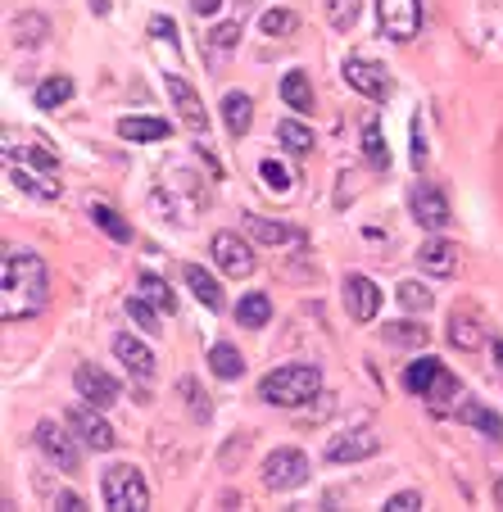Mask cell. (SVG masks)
<instances>
[{
    "instance_id": "10",
    "label": "cell",
    "mask_w": 503,
    "mask_h": 512,
    "mask_svg": "<svg viewBox=\"0 0 503 512\" xmlns=\"http://www.w3.org/2000/svg\"><path fill=\"white\" fill-rule=\"evenodd\" d=\"M408 209H413V218L426 232H440V227L449 223V200L436 182H417L413 191H408Z\"/></svg>"
},
{
    "instance_id": "38",
    "label": "cell",
    "mask_w": 503,
    "mask_h": 512,
    "mask_svg": "<svg viewBox=\"0 0 503 512\" xmlns=\"http://www.w3.org/2000/svg\"><path fill=\"white\" fill-rule=\"evenodd\" d=\"M10 182L23 186L28 195H37V200H59V182H37V177L23 173V168H10Z\"/></svg>"
},
{
    "instance_id": "34",
    "label": "cell",
    "mask_w": 503,
    "mask_h": 512,
    "mask_svg": "<svg viewBox=\"0 0 503 512\" xmlns=\"http://www.w3.org/2000/svg\"><path fill=\"white\" fill-rule=\"evenodd\" d=\"M127 318H132L136 327L146 331V336H155V331H164V327H159V318H164V313H159L150 300H141V295H132V300H127Z\"/></svg>"
},
{
    "instance_id": "29",
    "label": "cell",
    "mask_w": 503,
    "mask_h": 512,
    "mask_svg": "<svg viewBox=\"0 0 503 512\" xmlns=\"http://www.w3.org/2000/svg\"><path fill=\"white\" fill-rule=\"evenodd\" d=\"M141 300H150L159 313H177V295H173V286H168L164 277H155V272H146V277H141Z\"/></svg>"
},
{
    "instance_id": "23",
    "label": "cell",
    "mask_w": 503,
    "mask_h": 512,
    "mask_svg": "<svg viewBox=\"0 0 503 512\" xmlns=\"http://www.w3.org/2000/svg\"><path fill=\"white\" fill-rule=\"evenodd\" d=\"M209 372H213L218 381H236V377H245V358H241V349L227 345V340H223V345H213V349H209Z\"/></svg>"
},
{
    "instance_id": "22",
    "label": "cell",
    "mask_w": 503,
    "mask_h": 512,
    "mask_svg": "<svg viewBox=\"0 0 503 512\" xmlns=\"http://www.w3.org/2000/svg\"><path fill=\"white\" fill-rule=\"evenodd\" d=\"M223 123H227V132H232V136H245V132H250V123H254V100L245 96V91H227V96H223Z\"/></svg>"
},
{
    "instance_id": "44",
    "label": "cell",
    "mask_w": 503,
    "mask_h": 512,
    "mask_svg": "<svg viewBox=\"0 0 503 512\" xmlns=\"http://www.w3.org/2000/svg\"><path fill=\"white\" fill-rule=\"evenodd\" d=\"M413 164L417 168L426 164V141H422V127H417V123H413Z\"/></svg>"
},
{
    "instance_id": "40",
    "label": "cell",
    "mask_w": 503,
    "mask_h": 512,
    "mask_svg": "<svg viewBox=\"0 0 503 512\" xmlns=\"http://www.w3.org/2000/svg\"><path fill=\"white\" fill-rule=\"evenodd\" d=\"M386 508L390 512H413V508H422V494H417V490H399V494H390Z\"/></svg>"
},
{
    "instance_id": "32",
    "label": "cell",
    "mask_w": 503,
    "mask_h": 512,
    "mask_svg": "<svg viewBox=\"0 0 503 512\" xmlns=\"http://www.w3.org/2000/svg\"><path fill=\"white\" fill-rule=\"evenodd\" d=\"M277 141L291 150V155H309L313 150V132L304 123H295V118H286V123H277Z\"/></svg>"
},
{
    "instance_id": "15",
    "label": "cell",
    "mask_w": 503,
    "mask_h": 512,
    "mask_svg": "<svg viewBox=\"0 0 503 512\" xmlns=\"http://www.w3.org/2000/svg\"><path fill=\"white\" fill-rule=\"evenodd\" d=\"M164 87H168V96H173V105H177V114H182V123L191 127V132H200V136H204V127H209V114H204L200 96L191 91V82L177 78V73H168Z\"/></svg>"
},
{
    "instance_id": "9",
    "label": "cell",
    "mask_w": 503,
    "mask_h": 512,
    "mask_svg": "<svg viewBox=\"0 0 503 512\" xmlns=\"http://www.w3.org/2000/svg\"><path fill=\"white\" fill-rule=\"evenodd\" d=\"M345 82L358 91V96H368V100H390V73L381 64H372V59L363 55H349L345 59Z\"/></svg>"
},
{
    "instance_id": "39",
    "label": "cell",
    "mask_w": 503,
    "mask_h": 512,
    "mask_svg": "<svg viewBox=\"0 0 503 512\" xmlns=\"http://www.w3.org/2000/svg\"><path fill=\"white\" fill-rule=\"evenodd\" d=\"M399 304H404L408 313H426L431 309V290H426L422 281H404V286H399Z\"/></svg>"
},
{
    "instance_id": "2",
    "label": "cell",
    "mask_w": 503,
    "mask_h": 512,
    "mask_svg": "<svg viewBox=\"0 0 503 512\" xmlns=\"http://www.w3.org/2000/svg\"><path fill=\"white\" fill-rule=\"evenodd\" d=\"M318 390H322L318 363H281V368H272L268 377L259 381V399L263 404H277V408H300V404H309Z\"/></svg>"
},
{
    "instance_id": "25",
    "label": "cell",
    "mask_w": 503,
    "mask_h": 512,
    "mask_svg": "<svg viewBox=\"0 0 503 512\" xmlns=\"http://www.w3.org/2000/svg\"><path fill=\"white\" fill-rule=\"evenodd\" d=\"M363 155L372 168L386 173L390 168V150H386V132H381V118H363Z\"/></svg>"
},
{
    "instance_id": "27",
    "label": "cell",
    "mask_w": 503,
    "mask_h": 512,
    "mask_svg": "<svg viewBox=\"0 0 503 512\" xmlns=\"http://www.w3.org/2000/svg\"><path fill=\"white\" fill-rule=\"evenodd\" d=\"M485 336H490V331H485L472 313H458V318L449 322V345H458V349H481Z\"/></svg>"
},
{
    "instance_id": "16",
    "label": "cell",
    "mask_w": 503,
    "mask_h": 512,
    "mask_svg": "<svg viewBox=\"0 0 503 512\" xmlns=\"http://www.w3.org/2000/svg\"><path fill=\"white\" fill-rule=\"evenodd\" d=\"M114 354H118V363H123V368L132 372L136 381H150V377H155V354H150V349L141 345L136 336L118 331V336H114Z\"/></svg>"
},
{
    "instance_id": "8",
    "label": "cell",
    "mask_w": 503,
    "mask_h": 512,
    "mask_svg": "<svg viewBox=\"0 0 503 512\" xmlns=\"http://www.w3.org/2000/svg\"><path fill=\"white\" fill-rule=\"evenodd\" d=\"M68 426L78 431V440L87 449H96V454H109V449L118 445V435H114V426L100 417V408L96 404H82V408H73L68 413Z\"/></svg>"
},
{
    "instance_id": "17",
    "label": "cell",
    "mask_w": 503,
    "mask_h": 512,
    "mask_svg": "<svg viewBox=\"0 0 503 512\" xmlns=\"http://www.w3.org/2000/svg\"><path fill=\"white\" fill-rule=\"evenodd\" d=\"M245 232L263 245H304L300 227H286V223H272V218H259V213H245Z\"/></svg>"
},
{
    "instance_id": "13",
    "label": "cell",
    "mask_w": 503,
    "mask_h": 512,
    "mask_svg": "<svg viewBox=\"0 0 503 512\" xmlns=\"http://www.w3.org/2000/svg\"><path fill=\"white\" fill-rule=\"evenodd\" d=\"M73 386H78V395L87 399V404H96V408H109V404H118V381L109 377V372H100L96 363H82L78 372H73Z\"/></svg>"
},
{
    "instance_id": "7",
    "label": "cell",
    "mask_w": 503,
    "mask_h": 512,
    "mask_svg": "<svg viewBox=\"0 0 503 512\" xmlns=\"http://www.w3.org/2000/svg\"><path fill=\"white\" fill-rule=\"evenodd\" d=\"M32 440H37L41 458H46V463H55L59 472H78V467H82V449L73 445V435H68L64 426H55V422H37Z\"/></svg>"
},
{
    "instance_id": "11",
    "label": "cell",
    "mask_w": 503,
    "mask_h": 512,
    "mask_svg": "<svg viewBox=\"0 0 503 512\" xmlns=\"http://www.w3.org/2000/svg\"><path fill=\"white\" fill-rule=\"evenodd\" d=\"M209 254H213V263L227 272V277H250L254 272V250H250V241H241L236 232H218L209 241Z\"/></svg>"
},
{
    "instance_id": "36",
    "label": "cell",
    "mask_w": 503,
    "mask_h": 512,
    "mask_svg": "<svg viewBox=\"0 0 503 512\" xmlns=\"http://www.w3.org/2000/svg\"><path fill=\"white\" fill-rule=\"evenodd\" d=\"M381 336H386L390 345H408V349L426 345V327H413V322H386V327H381Z\"/></svg>"
},
{
    "instance_id": "31",
    "label": "cell",
    "mask_w": 503,
    "mask_h": 512,
    "mask_svg": "<svg viewBox=\"0 0 503 512\" xmlns=\"http://www.w3.org/2000/svg\"><path fill=\"white\" fill-rule=\"evenodd\" d=\"M91 223H96V227H100V232H105V236H114V241H123V245L132 241V227H127L123 218H118V213L109 209V204H100V200L91 204Z\"/></svg>"
},
{
    "instance_id": "1",
    "label": "cell",
    "mask_w": 503,
    "mask_h": 512,
    "mask_svg": "<svg viewBox=\"0 0 503 512\" xmlns=\"http://www.w3.org/2000/svg\"><path fill=\"white\" fill-rule=\"evenodd\" d=\"M50 300V277H46V259L28 245H5L0 259V318L5 322H23L37 318Z\"/></svg>"
},
{
    "instance_id": "26",
    "label": "cell",
    "mask_w": 503,
    "mask_h": 512,
    "mask_svg": "<svg viewBox=\"0 0 503 512\" xmlns=\"http://www.w3.org/2000/svg\"><path fill=\"white\" fill-rule=\"evenodd\" d=\"M32 100H37V109H59L73 100V78H64V73H55V78L37 82V91H32Z\"/></svg>"
},
{
    "instance_id": "18",
    "label": "cell",
    "mask_w": 503,
    "mask_h": 512,
    "mask_svg": "<svg viewBox=\"0 0 503 512\" xmlns=\"http://www.w3.org/2000/svg\"><path fill=\"white\" fill-rule=\"evenodd\" d=\"M417 263H422L426 272H436V277H454V268H458L454 241H445V236H431V241L417 250Z\"/></svg>"
},
{
    "instance_id": "33",
    "label": "cell",
    "mask_w": 503,
    "mask_h": 512,
    "mask_svg": "<svg viewBox=\"0 0 503 512\" xmlns=\"http://www.w3.org/2000/svg\"><path fill=\"white\" fill-rule=\"evenodd\" d=\"M259 177H263V186H268L272 195H286V191L295 186V173L281 164V159H263V164H259Z\"/></svg>"
},
{
    "instance_id": "30",
    "label": "cell",
    "mask_w": 503,
    "mask_h": 512,
    "mask_svg": "<svg viewBox=\"0 0 503 512\" xmlns=\"http://www.w3.org/2000/svg\"><path fill=\"white\" fill-rule=\"evenodd\" d=\"M10 32H14V41H19V46H28V50H37L41 41H46V19H41V14H19V19L10 23Z\"/></svg>"
},
{
    "instance_id": "42",
    "label": "cell",
    "mask_w": 503,
    "mask_h": 512,
    "mask_svg": "<svg viewBox=\"0 0 503 512\" xmlns=\"http://www.w3.org/2000/svg\"><path fill=\"white\" fill-rule=\"evenodd\" d=\"M150 32H155V37H164V41H177V23L173 19H150Z\"/></svg>"
},
{
    "instance_id": "4",
    "label": "cell",
    "mask_w": 503,
    "mask_h": 512,
    "mask_svg": "<svg viewBox=\"0 0 503 512\" xmlns=\"http://www.w3.org/2000/svg\"><path fill=\"white\" fill-rule=\"evenodd\" d=\"M100 499L114 512H146L150 508V485L132 463H114L100 476Z\"/></svg>"
},
{
    "instance_id": "43",
    "label": "cell",
    "mask_w": 503,
    "mask_h": 512,
    "mask_svg": "<svg viewBox=\"0 0 503 512\" xmlns=\"http://www.w3.org/2000/svg\"><path fill=\"white\" fill-rule=\"evenodd\" d=\"M55 508H64V512H78V508H82V499H78V494H73V490H59V494H55Z\"/></svg>"
},
{
    "instance_id": "45",
    "label": "cell",
    "mask_w": 503,
    "mask_h": 512,
    "mask_svg": "<svg viewBox=\"0 0 503 512\" xmlns=\"http://www.w3.org/2000/svg\"><path fill=\"white\" fill-rule=\"evenodd\" d=\"M191 10L200 14V19H209V14H218V10H223V0H191Z\"/></svg>"
},
{
    "instance_id": "28",
    "label": "cell",
    "mask_w": 503,
    "mask_h": 512,
    "mask_svg": "<svg viewBox=\"0 0 503 512\" xmlns=\"http://www.w3.org/2000/svg\"><path fill=\"white\" fill-rule=\"evenodd\" d=\"M268 318H272V300L263 290H250V295L236 304V322H241V327H263Z\"/></svg>"
},
{
    "instance_id": "24",
    "label": "cell",
    "mask_w": 503,
    "mask_h": 512,
    "mask_svg": "<svg viewBox=\"0 0 503 512\" xmlns=\"http://www.w3.org/2000/svg\"><path fill=\"white\" fill-rule=\"evenodd\" d=\"M281 100H286L295 114H309L313 109V87H309V78H304L300 68H291V73L281 78Z\"/></svg>"
},
{
    "instance_id": "5",
    "label": "cell",
    "mask_w": 503,
    "mask_h": 512,
    "mask_svg": "<svg viewBox=\"0 0 503 512\" xmlns=\"http://www.w3.org/2000/svg\"><path fill=\"white\" fill-rule=\"evenodd\" d=\"M263 485L277 494L309 485V458H304L300 449H272V454L263 458Z\"/></svg>"
},
{
    "instance_id": "41",
    "label": "cell",
    "mask_w": 503,
    "mask_h": 512,
    "mask_svg": "<svg viewBox=\"0 0 503 512\" xmlns=\"http://www.w3.org/2000/svg\"><path fill=\"white\" fill-rule=\"evenodd\" d=\"M241 41V23H223V28H213V46L218 50H232Z\"/></svg>"
},
{
    "instance_id": "14",
    "label": "cell",
    "mask_w": 503,
    "mask_h": 512,
    "mask_svg": "<svg viewBox=\"0 0 503 512\" xmlns=\"http://www.w3.org/2000/svg\"><path fill=\"white\" fill-rule=\"evenodd\" d=\"M377 449H381V435H372L368 426H358V431H345L331 440L327 463H363V458H372Z\"/></svg>"
},
{
    "instance_id": "35",
    "label": "cell",
    "mask_w": 503,
    "mask_h": 512,
    "mask_svg": "<svg viewBox=\"0 0 503 512\" xmlns=\"http://www.w3.org/2000/svg\"><path fill=\"white\" fill-rule=\"evenodd\" d=\"M322 10H327V23L336 32H349L358 23V0H322Z\"/></svg>"
},
{
    "instance_id": "46",
    "label": "cell",
    "mask_w": 503,
    "mask_h": 512,
    "mask_svg": "<svg viewBox=\"0 0 503 512\" xmlns=\"http://www.w3.org/2000/svg\"><path fill=\"white\" fill-rule=\"evenodd\" d=\"M494 503H499V508H503V476H499V481H494Z\"/></svg>"
},
{
    "instance_id": "3",
    "label": "cell",
    "mask_w": 503,
    "mask_h": 512,
    "mask_svg": "<svg viewBox=\"0 0 503 512\" xmlns=\"http://www.w3.org/2000/svg\"><path fill=\"white\" fill-rule=\"evenodd\" d=\"M404 390L408 395H417V399H426V408L431 413H449L454 408V399L463 395V386H458V377L440 363V358H413L404 368Z\"/></svg>"
},
{
    "instance_id": "37",
    "label": "cell",
    "mask_w": 503,
    "mask_h": 512,
    "mask_svg": "<svg viewBox=\"0 0 503 512\" xmlns=\"http://www.w3.org/2000/svg\"><path fill=\"white\" fill-rule=\"evenodd\" d=\"M259 28L268 32V37H291L295 28H300V14H291V10H268L259 19Z\"/></svg>"
},
{
    "instance_id": "21",
    "label": "cell",
    "mask_w": 503,
    "mask_h": 512,
    "mask_svg": "<svg viewBox=\"0 0 503 512\" xmlns=\"http://www.w3.org/2000/svg\"><path fill=\"white\" fill-rule=\"evenodd\" d=\"M118 136L123 141H168L173 123L168 118H118Z\"/></svg>"
},
{
    "instance_id": "12",
    "label": "cell",
    "mask_w": 503,
    "mask_h": 512,
    "mask_svg": "<svg viewBox=\"0 0 503 512\" xmlns=\"http://www.w3.org/2000/svg\"><path fill=\"white\" fill-rule=\"evenodd\" d=\"M345 304H349V318L354 322H372L381 313V286L363 272H349L345 277Z\"/></svg>"
},
{
    "instance_id": "19",
    "label": "cell",
    "mask_w": 503,
    "mask_h": 512,
    "mask_svg": "<svg viewBox=\"0 0 503 512\" xmlns=\"http://www.w3.org/2000/svg\"><path fill=\"white\" fill-rule=\"evenodd\" d=\"M182 277H186V286H191V295L204 304V309H213V313L223 309V286L213 281V272H204L200 263H186V268H182Z\"/></svg>"
},
{
    "instance_id": "6",
    "label": "cell",
    "mask_w": 503,
    "mask_h": 512,
    "mask_svg": "<svg viewBox=\"0 0 503 512\" xmlns=\"http://www.w3.org/2000/svg\"><path fill=\"white\" fill-rule=\"evenodd\" d=\"M377 28L390 41H413L422 28V0H377Z\"/></svg>"
},
{
    "instance_id": "20",
    "label": "cell",
    "mask_w": 503,
    "mask_h": 512,
    "mask_svg": "<svg viewBox=\"0 0 503 512\" xmlns=\"http://www.w3.org/2000/svg\"><path fill=\"white\" fill-rule=\"evenodd\" d=\"M458 422L476 426V431L490 435L494 445H503V417H499V413H490V408H485L481 399H463V404H458Z\"/></svg>"
}]
</instances>
